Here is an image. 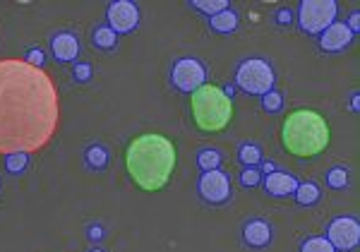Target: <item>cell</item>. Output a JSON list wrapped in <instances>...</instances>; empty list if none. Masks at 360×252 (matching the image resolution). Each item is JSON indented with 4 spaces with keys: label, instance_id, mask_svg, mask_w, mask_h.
Instances as JSON below:
<instances>
[{
    "label": "cell",
    "instance_id": "obj_26",
    "mask_svg": "<svg viewBox=\"0 0 360 252\" xmlns=\"http://www.w3.org/2000/svg\"><path fill=\"white\" fill-rule=\"evenodd\" d=\"M91 77H94V68L89 65V63H77L72 70V80L79 82V84H86Z\"/></svg>",
    "mask_w": 360,
    "mask_h": 252
},
{
    "label": "cell",
    "instance_id": "obj_18",
    "mask_svg": "<svg viewBox=\"0 0 360 252\" xmlns=\"http://www.w3.org/2000/svg\"><path fill=\"white\" fill-rule=\"evenodd\" d=\"M221 163H224L221 149H214V146H205V149L197 151V166H200L202 173L217 171V168H221Z\"/></svg>",
    "mask_w": 360,
    "mask_h": 252
},
{
    "label": "cell",
    "instance_id": "obj_20",
    "mask_svg": "<svg viewBox=\"0 0 360 252\" xmlns=\"http://www.w3.org/2000/svg\"><path fill=\"white\" fill-rule=\"evenodd\" d=\"M262 149H259V144L255 142H243L238 146V161L243 163L245 168H257L259 163H262Z\"/></svg>",
    "mask_w": 360,
    "mask_h": 252
},
{
    "label": "cell",
    "instance_id": "obj_27",
    "mask_svg": "<svg viewBox=\"0 0 360 252\" xmlns=\"http://www.w3.org/2000/svg\"><path fill=\"white\" fill-rule=\"evenodd\" d=\"M25 63H29V65H34V68H44L46 53L41 49H37V46H32V49L25 51Z\"/></svg>",
    "mask_w": 360,
    "mask_h": 252
},
{
    "label": "cell",
    "instance_id": "obj_21",
    "mask_svg": "<svg viewBox=\"0 0 360 252\" xmlns=\"http://www.w3.org/2000/svg\"><path fill=\"white\" fill-rule=\"evenodd\" d=\"M29 168V154L27 151H13V154H5V171L10 175H25Z\"/></svg>",
    "mask_w": 360,
    "mask_h": 252
},
{
    "label": "cell",
    "instance_id": "obj_33",
    "mask_svg": "<svg viewBox=\"0 0 360 252\" xmlns=\"http://www.w3.org/2000/svg\"><path fill=\"white\" fill-rule=\"evenodd\" d=\"M353 111H358V94H353V101H351Z\"/></svg>",
    "mask_w": 360,
    "mask_h": 252
},
{
    "label": "cell",
    "instance_id": "obj_10",
    "mask_svg": "<svg viewBox=\"0 0 360 252\" xmlns=\"http://www.w3.org/2000/svg\"><path fill=\"white\" fill-rule=\"evenodd\" d=\"M106 22L115 34H132L139 27V8L130 0H115L106 8Z\"/></svg>",
    "mask_w": 360,
    "mask_h": 252
},
{
    "label": "cell",
    "instance_id": "obj_9",
    "mask_svg": "<svg viewBox=\"0 0 360 252\" xmlns=\"http://www.w3.org/2000/svg\"><path fill=\"white\" fill-rule=\"evenodd\" d=\"M332 243V248L336 252H351L358 248L360 240V226L356 216H339L332 224L327 226V236H324Z\"/></svg>",
    "mask_w": 360,
    "mask_h": 252
},
{
    "label": "cell",
    "instance_id": "obj_8",
    "mask_svg": "<svg viewBox=\"0 0 360 252\" xmlns=\"http://www.w3.org/2000/svg\"><path fill=\"white\" fill-rule=\"evenodd\" d=\"M197 195L205 199L207 204H226L233 197V187H231L229 173H224L221 168L202 173L200 180H197Z\"/></svg>",
    "mask_w": 360,
    "mask_h": 252
},
{
    "label": "cell",
    "instance_id": "obj_28",
    "mask_svg": "<svg viewBox=\"0 0 360 252\" xmlns=\"http://www.w3.org/2000/svg\"><path fill=\"white\" fill-rule=\"evenodd\" d=\"M259 180H262V173L257 171V168H243L240 173V183L245 187H255L259 185Z\"/></svg>",
    "mask_w": 360,
    "mask_h": 252
},
{
    "label": "cell",
    "instance_id": "obj_13",
    "mask_svg": "<svg viewBox=\"0 0 360 252\" xmlns=\"http://www.w3.org/2000/svg\"><path fill=\"white\" fill-rule=\"evenodd\" d=\"M243 243L248 245V248L252 250H264L271 245V240H274V231H271V226L266 224L264 219H250L243 224Z\"/></svg>",
    "mask_w": 360,
    "mask_h": 252
},
{
    "label": "cell",
    "instance_id": "obj_4",
    "mask_svg": "<svg viewBox=\"0 0 360 252\" xmlns=\"http://www.w3.org/2000/svg\"><path fill=\"white\" fill-rule=\"evenodd\" d=\"M190 115L202 132H221L233 122V99L226 96L224 87L207 84L190 94Z\"/></svg>",
    "mask_w": 360,
    "mask_h": 252
},
{
    "label": "cell",
    "instance_id": "obj_15",
    "mask_svg": "<svg viewBox=\"0 0 360 252\" xmlns=\"http://www.w3.org/2000/svg\"><path fill=\"white\" fill-rule=\"evenodd\" d=\"M108 163H111V149H108L106 144L94 142L84 149V166L89 168V171L101 173L108 168Z\"/></svg>",
    "mask_w": 360,
    "mask_h": 252
},
{
    "label": "cell",
    "instance_id": "obj_29",
    "mask_svg": "<svg viewBox=\"0 0 360 252\" xmlns=\"http://www.w3.org/2000/svg\"><path fill=\"white\" fill-rule=\"evenodd\" d=\"M86 238L98 243V240L106 238V228H103L101 224H89V226H86Z\"/></svg>",
    "mask_w": 360,
    "mask_h": 252
},
{
    "label": "cell",
    "instance_id": "obj_32",
    "mask_svg": "<svg viewBox=\"0 0 360 252\" xmlns=\"http://www.w3.org/2000/svg\"><path fill=\"white\" fill-rule=\"evenodd\" d=\"M262 168H264L266 173H274V171H278V168H276V163H271V161H266Z\"/></svg>",
    "mask_w": 360,
    "mask_h": 252
},
{
    "label": "cell",
    "instance_id": "obj_25",
    "mask_svg": "<svg viewBox=\"0 0 360 252\" xmlns=\"http://www.w3.org/2000/svg\"><path fill=\"white\" fill-rule=\"evenodd\" d=\"M262 108L266 111V113H278V111L283 108V96H281V92H276V89L266 92L264 96H262Z\"/></svg>",
    "mask_w": 360,
    "mask_h": 252
},
{
    "label": "cell",
    "instance_id": "obj_24",
    "mask_svg": "<svg viewBox=\"0 0 360 252\" xmlns=\"http://www.w3.org/2000/svg\"><path fill=\"white\" fill-rule=\"evenodd\" d=\"M298 252H336L332 248V243H329L324 236H317V238H307L300 243V250Z\"/></svg>",
    "mask_w": 360,
    "mask_h": 252
},
{
    "label": "cell",
    "instance_id": "obj_23",
    "mask_svg": "<svg viewBox=\"0 0 360 252\" xmlns=\"http://www.w3.org/2000/svg\"><path fill=\"white\" fill-rule=\"evenodd\" d=\"M188 5L193 10H197V13H205L209 17H214V15H219L231 8L229 0H193V3H188Z\"/></svg>",
    "mask_w": 360,
    "mask_h": 252
},
{
    "label": "cell",
    "instance_id": "obj_34",
    "mask_svg": "<svg viewBox=\"0 0 360 252\" xmlns=\"http://www.w3.org/2000/svg\"><path fill=\"white\" fill-rule=\"evenodd\" d=\"M89 252H106V250H103V248H91Z\"/></svg>",
    "mask_w": 360,
    "mask_h": 252
},
{
    "label": "cell",
    "instance_id": "obj_1",
    "mask_svg": "<svg viewBox=\"0 0 360 252\" xmlns=\"http://www.w3.org/2000/svg\"><path fill=\"white\" fill-rule=\"evenodd\" d=\"M60 106L53 80L25 61H0V151H34L58 130Z\"/></svg>",
    "mask_w": 360,
    "mask_h": 252
},
{
    "label": "cell",
    "instance_id": "obj_16",
    "mask_svg": "<svg viewBox=\"0 0 360 252\" xmlns=\"http://www.w3.org/2000/svg\"><path fill=\"white\" fill-rule=\"evenodd\" d=\"M91 46L98 51H115L118 49V34L108 25H98L94 32H91Z\"/></svg>",
    "mask_w": 360,
    "mask_h": 252
},
{
    "label": "cell",
    "instance_id": "obj_6",
    "mask_svg": "<svg viewBox=\"0 0 360 252\" xmlns=\"http://www.w3.org/2000/svg\"><path fill=\"white\" fill-rule=\"evenodd\" d=\"M339 15V5L334 0H305L298 8V25L305 34H322L332 27Z\"/></svg>",
    "mask_w": 360,
    "mask_h": 252
},
{
    "label": "cell",
    "instance_id": "obj_3",
    "mask_svg": "<svg viewBox=\"0 0 360 252\" xmlns=\"http://www.w3.org/2000/svg\"><path fill=\"white\" fill-rule=\"evenodd\" d=\"M332 142V127L315 108H295L281 125V144L295 159H315Z\"/></svg>",
    "mask_w": 360,
    "mask_h": 252
},
{
    "label": "cell",
    "instance_id": "obj_31",
    "mask_svg": "<svg viewBox=\"0 0 360 252\" xmlns=\"http://www.w3.org/2000/svg\"><path fill=\"white\" fill-rule=\"evenodd\" d=\"M348 29H351L353 34H358V29H360V13L356 10V13H351V17H348Z\"/></svg>",
    "mask_w": 360,
    "mask_h": 252
},
{
    "label": "cell",
    "instance_id": "obj_35",
    "mask_svg": "<svg viewBox=\"0 0 360 252\" xmlns=\"http://www.w3.org/2000/svg\"><path fill=\"white\" fill-rule=\"evenodd\" d=\"M0 190H3V180H0Z\"/></svg>",
    "mask_w": 360,
    "mask_h": 252
},
{
    "label": "cell",
    "instance_id": "obj_17",
    "mask_svg": "<svg viewBox=\"0 0 360 252\" xmlns=\"http://www.w3.org/2000/svg\"><path fill=\"white\" fill-rule=\"evenodd\" d=\"M209 29L217 34H233L238 29V13L236 10H224V13L209 17Z\"/></svg>",
    "mask_w": 360,
    "mask_h": 252
},
{
    "label": "cell",
    "instance_id": "obj_5",
    "mask_svg": "<svg viewBox=\"0 0 360 252\" xmlns=\"http://www.w3.org/2000/svg\"><path fill=\"white\" fill-rule=\"evenodd\" d=\"M274 68L264 58H245L236 70V84L238 89L245 94H255V96H264L266 92L274 89Z\"/></svg>",
    "mask_w": 360,
    "mask_h": 252
},
{
    "label": "cell",
    "instance_id": "obj_14",
    "mask_svg": "<svg viewBox=\"0 0 360 252\" xmlns=\"http://www.w3.org/2000/svg\"><path fill=\"white\" fill-rule=\"evenodd\" d=\"M298 183H300V180L295 178L293 173L274 171V173L266 175L264 190H266V195H271V197H288V195H293V192H295Z\"/></svg>",
    "mask_w": 360,
    "mask_h": 252
},
{
    "label": "cell",
    "instance_id": "obj_22",
    "mask_svg": "<svg viewBox=\"0 0 360 252\" xmlns=\"http://www.w3.org/2000/svg\"><path fill=\"white\" fill-rule=\"evenodd\" d=\"M324 180H327V185L332 187V190H344V187H348V183H351V171L344 166H334L324 173Z\"/></svg>",
    "mask_w": 360,
    "mask_h": 252
},
{
    "label": "cell",
    "instance_id": "obj_30",
    "mask_svg": "<svg viewBox=\"0 0 360 252\" xmlns=\"http://www.w3.org/2000/svg\"><path fill=\"white\" fill-rule=\"evenodd\" d=\"M291 20H293L291 8H278L276 13H274V22H276V25H281V27L291 25Z\"/></svg>",
    "mask_w": 360,
    "mask_h": 252
},
{
    "label": "cell",
    "instance_id": "obj_7",
    "mask_svg": "<svg viewBox=\"0 0 360 252\" xmlns=\"http://www.w3.org/2000/svg\"><path fill=\"white\" fill-rule=\"evenodd\" d=\"M171 84L183 94H193L207 84V65L200 58H178L171 68Z\"/></svg>",
    "mask_w": 360,
    "mask_h": 252
},
{
    "label": "cell",
    "instance_id": "obj_11",
    "mask_svg": "<svg viewBox=\"0 0 360 252\" xmlns=\"http://www.w3.org/2000/svg\"><path fill=\"white\" fill-rule=\"evenodd\" d=\"M353 39H356V34L346 27V22H334L322 34H317L319 49L327 51V53H341V51H346L353 44Z\"/></svg>",
    "mask_w": 360,
    "mask_h": 252
},
{
    "label": "cell",
    "instance_id": "obj_19",
    "mask_svg": "<svg viewBox=\"0 0 360 252\" xmlns=\"http://www.w3.org/2000/svg\"><path fill=\"white\" fill-rule=\"evenodd\" d=\"M293 197H295V202H298L300 207H315L319 199H322V190H319L315 183H310V180H307V183H298Z\"/></svg>",
    "mask_w": 360,
    "mask_h": 252
},
{
    "label": "cell",
    "instance_id": "obj_2",
    "mask_svg": "<svg viewBox=\"0 0 360 252\" xmlns=\"http://www.w3.org/2000/svg\"><path fill=\"white\" fill-rule=\"evenodd\" d=\"M178 166L173 139L159 132L137 134L125 149V168L130 180L144 192H159L171 183Z\"/></svg>",
    "mask_w": 360,
    "mask_h": 252
},
{
    "label": "cell",
    "instance_id": "obj_12",
    "mask_svg": "<svg viewBox=\"0 0 360 252\" xmlns=\"http://www.w3.org/2000/svg\"><path fill=\"white\" fill-rule=\"evenodd\" d=\"M79 51H82L79 37L70 29H63L51 37V53L58 63H75L79 58Z\"/></svg>",
    "mask_w": 360,
    "mask_h": 252
}]
</instances>
